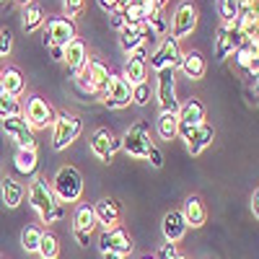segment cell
Returning <instances> with one entry per match:
<instances>
[{
	"mask_svg": "<svg viewBox=\"0 0 259 259\" xmlns=\"http://www.w3.org/2000/svg\"><path fill=\"white\" fill-rule=\"evenodd\" d=\"M29 202H31V207L36 210V215L41 218V223H57V221H62L65 218V205L55 197V192H52V187L47 184V179L45 177H34V182L29 184Z\"/></svg>",
	"mask_w": 259,
	"mask_h": 259,
	"instance_id": "6da1fadb",
	"label": "cell"
},
{
	"mask_svg": "<svg viewBox=\"0 0 259 259\" xmlns=\"http://www.w3.org/2000/svg\"><path fill=\"white\" fill-rule=\"evenodd\" d=\"M52 192H55V197L65 205V202H78L80 200V194H83V177H80V171L75 166H62L55 179H52Z\"/></svg>",
	"mask_w": 259,
	"mask_h": 259,
	"instance_id": "7a4b0ae2",
	"label": "cell"
},
{
	"mask_svg": "<svg viewBox=\"0 0 259 259\" xmlns=\"http://www.w3.org/2000/svg\"><path fill=\"white\" fill-rule=\"evenodd\" d=\"M83 130V122L78 114H70V112H57L55 114V122H52V148L55 150H65L70 148L78 135Z\"/></svg>",
	"mask_w": 259,
	"mask_h": 259,
	"instance_id": "3957f363",
	"label": "cell"
},
{
	"mask_svg": "<svg viewBox=\"0 0 259 259\" xmlns=\"http://www.w3.org/2000/svg\"><path fill=\"white\" fill-rule=\"evenodd\" d=\"M73 39H78V29H75V21L68 16H52L47 18V26H45V36L41 41L47 45H57V47H68Z\"/></svg>",
	"mask_w": 259,
	"mask_h": 259,
	"instance_id": "277c9868",
	"label": "cell"
},
{
	"mask_svg": "<svg viewBox=\"0 0 259 259\" xmlns=\"http://www.w3.org/2000/svg\"><path fill=\"white\" fill-rule=\"evenodd\" d=\"M122 143V150L127 156L133 158H148L150 148H153V143H150V135H148V122H138L127 130V133L119 138Z\"/></svg>",
	"mask_w": 259,
	"mask_h": 259,
	"instance_id": "5b68a950",
	"label": "cell"
},
{
	"mask_svg": "<svg viewBox=\"0 0 259 259\" xmlns=\"http://www.w3.org/2000/svg\"><path fill=\"white\" fill-rule=\"evenodd\" d=\"M177 117H179V135L187 140L200 124H205V104L197 96H192L184 104H179Z\"/></svg>",
	"mask_w": 259,
	"mask_h": 259,
	"instance_id": "8992f818",
	"label": "cell"
},
{
	"mask_svg": "<svg viewBox=\"0 0 259 259\" xmlns=\"http://www.w3.org/2000/svg\"><path fill=\"white\" fill-rule=\"evenodd\" d=\"M101 96H104V104L109 106V109H124V106H130V101H133V85H130L122 75H109Z\"/></svg>",
	"mask_w": 259,
	"mask_h": 259,
	"instance_id": "52a82bcc",
	"label": "cell"
},
{
	"mask_svg": "<svg viewBox=\"0 0 259 259\" xmlns=\"http://www.w3.org/2000/svg\"><path fill=\"white\" fill-rule=\"evenodd\" d=\"M156 99H158L161 112H179V99H177V80H174V70H171V68H163V70H158Z\"/></svg>",
	"mask_w": 259,
	"mask_h": 259,
	"instance_id": "ba28073f",
	"label": "cell"
},
{
	"mask_svg": "<svg viewBox=\"0 0 259 259\" xmlns=\"http://www.w3.org/2000/svg\"><path fill=\"white\" fill-rule=\"evenodd\" d=\"M122 148L119 138L112 133L109 127H99L96 133L91 135V153L101 161V163H112L114 153Z\"/></svg>",
	"mask_w": 259,
	"mask_h": 259,
	"instance_id": "9c48e42d",
	"label": "cell"
},
{
	"mask_svg": "<svg viewBox=\"0 0 259 259\" xmlns=\"http://www.w3.org/2000/svg\"><path fill=\"white\" fill-rule=\"evenodd\" d=\"M3 133H6L21 150H36L34 130L26 124L24 114H21V117H8V119H3Z\"/></svg>",
	"mask_w": 259,
	"mask_h": 259,
	"instance_id": "30bf717a",
	"label": "cell"
},
{
	"mask_svg": "<svg viewBox=\"0 0 259 259\" xmlns=\"http://www.w3.org/2000/svg\"><path fill=\"white\" fill-rule=\"evenodd\" d=\"M99 246H101L104 254H122V256L133 254V249H135L133 239H130V233L124 228H119V226L106 228L101 233V239H99Z\"/></svg>",
	"mask_w": 259,
	"mask_h": 259,
	"instance_id": "8fae6325",
	"label": "cell"
},
{
	"mask_svg": "<svg viewBox=\"0 0 259 259\" xmlns=\"http://www.w3.org/2000/svg\"><path fill=\"white\" fill-rule=\"evenodd\" d=\"M194 29H197V8H194L189 0H184V3H179L177 11H174V21H171V36L179 41V39H187Z\"/></svg>",
	"mask_w": 259,
	"mask_h": 259,
	"instance_id": "7c38bea8",
	"label": "cell"
},
{
	"mask_svg": "<svg viewBox=\"0 0 259 259\" xmlns=\"http://www.w3.org/2000/svg\"><path fill=\"white\" fill-rule=\"evenodd\" d=\"M26 124L31 130H47L52 122H55V109L45 101V99H39V96H31L26 101Z\"/></svg>",
	"mask_w": 259,
	"mask_h": 259,
	"instance_id": "4fadbf2b",
	"label": "cell"
},
{
	"mask_svg": "<svg viewBox=\"0 0 259 259\" xmlns=\"http://www.w3.org/2000/svg\"><path fill=\"white\" fill-rule=\"evenodd\" d=\"M179 60H182L179 41H177L174 36H166V39L161 41V47L153 52V57H150V68H153L156 73L163 70V68H171V70H174L177 65H179Z\"/></svg>",
	"mask_w": 259,
	"mask_h": 259,
	"instance_id": "5bb4252c",
	"label": "cell"
},
{
	"mask_svg": "<svg viewBox=\"0 0 259 259\" xmlns=\"http://www.w3.org/2000/svg\"><path fill=\"white\" fill-rule=\"evenodd\" d=\"M96 228V215H94V205H78L75 215H73V236L80 246H89L91 231Z\"/></svg>",
	"mask_w": 259,
	"mask_h": 259,
	"instance_id": "9a60e30c",
	"label": "cell"
},
{
	"mask_svg": "<svg viewBox=\"0 0 259 259\" xmlns=\"http://www.w3.org/2000/svg\"><path fill=\"white\" fill-rule=\"evenodd\" d=\"M241 34L236 29V24H221L218 29V36H215V57L218 60H226L228 55L236 52V47L241 45Z\"/></svg>",
	"mask_w": 259,
	"mask_h": 259,
	"instance_id": "2e32d148",
	"label": "cell"
},
{
	"mask_svg": "<svg viewBox=\"0 0 259 259\" xmlns=\"http://www.w3.org/2000/svg\"><path fill=\"white\" fill-rule=\"evenodd\" d=\"M145 75H148V55H145V47H138L135 52H130V57L124 62V75L122 78L130 85H138V83L145 80Z\"/></svg>",
	"mask_w": 259,
	"mask_h": 259,
	"instance_id": "e0dca14e",
	"label": "cell"
},
{
	"mask_svg": "<svg viewBox=\"0 0 259 259\" xmlns=\"http://www.w3.org/2000/svg\"><path fill=\"white\" fill-rule=\"evenodd\" d=\"M187 221H184V215L182 210H168L163 215V221H161V231H163V239L166 244H179L184 239V233H187Z\"/></svg>",
	"mask_w": 259,
	"mask_h": 259,
	"instance_id": "ac0fdd59",
	"label": "cell"
},
{
	"mask_svg": "<svg viewBox=\"0 0 259 259\" xmlns=\"http://www.w3.org/2000/svg\"><path fill=\"white\" fill-rule=\"evenodd\" d=\"M94 215H96V223H101L104 228H114V226H119L122 207L114 197H101L94 205Z\"/></svg>",
	"mask_w": 259,
	"mask_h": 259,
	"instance_id": "d6986e66",
	"label": "cell"
},
{
	"mask_svg": "<svg viewBox=\"0 0 259 259\" xmlns=\"http://www.w3.org/2000/svg\"><path fill=\"white\" fill-rule=\"evenodd\" d=\"M236 62H239V68H244L249 73V78L256 80V73H259V57H256V39L251 41H241L239 47H236Z\"/></svg>",
	"mask_w": 259,
	"mask_h": 259,
	"instance_id": "ffe728a7",
	"label": "cell"
},
{
	"mask_svg": "<svg viewBox=\"0 0 259 259\" xmlns=\"http://www.w3.org/2000/svg\"><path fill=\"white\" fill-rule=\"evenodd\" d=\"M0 85H3V94L18 99L21 94H24V89H26V78H24V73H21L16 65H8V68L0 70Z\"/></svg>",
	"mask_w": 259,
	"mask_h": 259,
	"instance_id": "44dd1931",
	"label": "cell"
},
{
	"mask_svg": "<svg viewBox=\"0 0 259 259\" xmlns=\"http://www.w3.org/2000/svg\"><path fill=\"white\" fill-rule=\"evenodd\" d=\"M182 215H184L187 226H192V228H202L207 223V207H205V202L197 197V194H189L187 197Z\"/></svg>",
	"mask_w": 259,
	"mask_h": 259,
	"instance_id": "7402d4cb",
	"label": "cell"
},
{
	"mask_svg": "<svg viewBox=\"0 0 259 259\" xmlns=\"http://www.w3.org/2000/svg\"><path fill=\"white\" fill-rule=\"evenodd\" d=\"M62 62H68V68L73 75H80V70L85 68V62H89V50H85V45L80 39H73L68 47H65V57Z\"/></svg>",
	"mask_w": 259,
	"mask_h": 259,
	"instance_id": "603a6c76",
	"label": "cell"
},
{
	"mask_svg": "<svg viewBox=\"0 0 259 259\" xmlns=\"http://www.w3.org/2000/svg\"><path fill=\"white\" fill-rule=\"evenodd\" d=\"M179 68L182 73L189 78V80H200L205 73H207V65H205V57L200 52H182V60H179Z\"/></svg>",
	"mask_w": 259,
	"mask_h": 259,
	"instance_id": "cb8c5ba5",
	"label": "cell"
},
{
	"mask_svg": "<svg viewBox=\"0 0 259 259\" xmlns=\"http://www.w3.org/2000/svg\"><path fill=\"white\" fill-rule=\"evenodd\" d=\"M212 138H215V130L205 122V124H200L194 133L187 138V150H189V156H200L202 150L212 143Z\"/></svg>",
	"mask_w": 259,
	"mask_h": 259,
	"instance_id": "d4e9b609",
	"label": "cell"
},
{
	"mask_svg": "<svg viewBox=\"0 0 259 259\" xmlns=\"http://www.w3.org/2000/svg\"><path fill=\"white\" fill-rule=\"evenodd\" d=\"M145 31L143 26H135V24H127L119 29V47L130 55V52H135L138 47H143V41H145Z\"/></svg>",
	"mask_w": 259,
	"mask_h": 259,
	"instance_id": "484cf974",
	"label": "cell"
},
{
	"mask_svg": "<svg viewBox=\"0 0 259 259\" xmlns=\"http://www.w3.org/2000/svg\"><path fill=\"white\" fill-rule=\"evenodd\" d=\"M0 194H3V202H6V207H11V210H16L21 202H24V187H21L16 179H11V177H3L0 179Z\"/></svg>",
	"mask_w": 259,
	"mask_h": 259,
	"instance_id": "4316f807",
	"label": "cell"
},
{
	"mask_svg": "<svg viewBox=\"0 0 259 259\" xmlns=\"http://www.w3.org/2000/svg\"><path fill=\"white\" fill-rule=\"evenodd\" d=\"M36 166H39V156L36 150H16L13 156V168L18 171L21 177H34L36 174Z\"/></svg>",
	"mask_w": 259,
	"mask_h": 259,
	"instance_id": "83f0119b",
	"label": "cell"
},
{
	"mask_svg": "<svg viewBox=\"0 0 259 259\" xmlns=\"http://www.w3.org/2000/svg\"><path fill=\"white\" fill-rule=\"evenodd\" d=\"M156 130H158L161 140H168V143L174 140L179 135V117H177V112H161V117L156 122Z\"/></svg>",
	"mask_w": 259,
	"mask_h": 259,
	"instance_id": "f1b7e54d",
	"label": "cell"
},
{
	"mask_svg": "<svg viewBox=\"0 0 259 259\" xmlns=\"http://www.w3.org/2000/svg\"><path fill=\"white\" fill-rule=\"evenodd\" d=\"M45 21H47V16H45V8H41L39 3H31V6L24 8V31L26 34L41 29V26H45Z\"/></svg>",
	"mask_w": 259,
	"mask_h": 259,
	"instance_id": "f546056e",
	"label": "cell"
},
{
	"mask_svg": "<svg viewBox=\"0 0 259 259\" xmlns=\"http://www.w3.org/2000/svg\"><path fill=\"white\" fill-rule=\"evenodd\" d=\"M41 259H57L60 256V241H57V236L45 231L41 233V241H39V251H36Z\"/></svg>",
	"mask_w": 259,
	"mask_h": 259,
	"instance_id": "4dcf8cb0",
	"label": "cell"
},
{
	"mask_svg": "<svg viewBox=\"0 0 259 259\" xmlns=\"http://www.w3.org/2000/svg\"><path fill=\"white\" fill-rule=\"evenodd\" d=\"M41 231L39 226H26L24 231H21V246H24V251L29 254H36L39 251V241H41Z\"/></svg>",
	"mask_w": 259,
	"mask_h": 259,
	"instance_id": "1f68e13d",
	"label": "cell"
},
{
	"mask_svg": "<svg viewBox=\"0 0 259 259\" xmlns=\"http://www.w3.org/2000/svg\"><path fill=\"white\" fill-rule=\"evenodd\" d=\"M119 16H122V21H124V26L127 24H135V26H143V21H145V13H143V8H140V0H133L127 8H122V11H117Z\"/></svg>",
	"mask_w": 259,
	"mask_h": 259,
	"instance_id": "d6a6232c",
	"label": "cell"
},
{
	"mask_svg": "<svg viewBox=\"0 0 259 259\" xmlns=\"http://www.w3.org/2000/svg\"><path fill=\"white\" fill-rule=\"evenodd\" d=\"M24 114V106H21L18 99L3 94L0 96V119H8V117H21Z\"/></svg>",
	"mask_w": 259,
	"mask_h": 259,
	"instance_id": "836d02e7",
	"label": "cell"
},
{
	"mask_svg": "<svg viewBox=\"0 0 259 259\" xmlns=\"http://www.w3.org/2000/svg\"><path fill=\"white\" fill-rule=\"evenodd\" d=\"M218 11H221L223 24H236V18L241 13V3L239 0H218Z\"/></svg>",
	"mask_w": 259,
	"mask_h": 259,
	"instance_id": "e575fe53",
	"label": "cell"
},
{
	"mask_svg": "<svg viewBox=\"0 0 259 259\" xmlns=\"http://www.w3.org/2000/svg\"><path fill=\"white\" fill-rule=\"evenodd\" d=\"M148 101H150V85H148V80L133 85V104H138V106H148Z\"/></svg>",
	"mask_w": 259,
	"mask_h": 259,
	"instance_id": "d590c367",
	"label": "cell"
},
{
	"mask_svg": "<svg viewBox=\"0 0 259 259\" xmlns=\"http://www.w3.org/2000/svg\"><path fill=\"white\" fill-rule=\"evenodd\" d=\"M156 259H187L179 249H177V244H163L161 249H158V256Z\"/></svg>",
	"mask_w": 259,
	"mask_h": 259,
	"instance_id": "8d00e7d4",
	"label": "cell"
},
{
	"mask_svg": "<svg viewBox=\"0 0 259 259\" xmlns=\"http://www.w3.org/2000/svg\"><path fill=\"white\" fill-rule=\"evenodd\" d=\"M62 6H65V13H68V18H75V16H80L85 0H62Z\"/></svg>",
	"mask_w": 259,
	"mask_h": 259,
	"instance_id": "74e56055",
	"label": "cell"
},
{
	"mask_svg": "<svg viewBox=\"0 0 259 259\" xmlns=\"http://www.w3.org/2000/svg\"><path fill=\"white\" fill-rule=\"evenodd\" d=\"M13 50V36L8 29H0V57H6Z\"/></svg>",
	"mask_w": 259,
	"mask_h": 259,
	"instance_id": "f35d334b",
	"label": "cell"
},
{
	"mask_svg": "<svg viewBox=\"0 0 259 259\" xmlns=\"http://www.w3.org/2000/svg\"><path fill=\"white\" fill-rule=\"evenodd\" d=\"M145 161H150V166H153V168H163V153H161V150L153 145V148H150V153H148V158Z\"/></svg>",
	"mask_w": 259,
	"mask_h": 259,
	"instance_id": "ab89813d",
	"label": "cell"
},
{
	"mask_svg": "<svg viewBox=\"0 0 259 259\" xmlns=\"http://www.w3.org/2000/svg\"><path fill=\"white\" fill-rule=\"evenodd\" d=\"M47 52L55 62H62V57H65V47H57V45H47Z\"/></svg>",
	"mask_w": 259,
	"mask_h": 259,
	"instance_id": "60d3db41",
	"label": "cell"
},
{
	"mask_svg": "<svg viewBox=\"0 0 259 259\" xmlns=\"http://www.w3.org/2000/svg\"><path fill=\"white\" fill-rule=\"evenodd\" d=\"M99 6L106 13H117V0H99Z\"/></svg>",
	"mask_w": 259,
	"mask_h": 259,
	"instance_id": "b9f144b4",
	"label": "cell"
},
{
	"mask_svg": "<svg viewBox=\"0 0 259 259\" xmlns=\"http://www.w3.org/2000/svg\"><path fill=\"white\" fill-rule=\"evenodd\" d=\"M251 212H254V218H259V189H254L251 194Z\"/></svg>",
	"mask_w": 259,
	"mask_h": 259,
	"instance_id": "7bdbcfd3",
	"label": "cell"
},
{
	"mask_svg": "<svg viewBox=\"0 0 259 259\" xmlns=\"http://www.w3.org/2000/svg\"><path fill=\"white\" fill-rule=\"evenodd\" d=\"M112 26H114L117 31L124 26V21H122V16H119V13H112Z\"/></svg>",
	"mask_w": 259,
	"mask_h": 259,
	"instance_id": "ee69618b",
	"label": "cell"
},
{
	"mask_svg": "<svg viewBox=\"0 0 259 259\" xmlns=\"http://www.w3.org/2000/svg\"><path fill=\"white\" fill-rule=\"evenodd\" d=\"M104 259H127V256H122V254H104Z\"/></svg>",
	"mask_w": 259,
	"mask_h": 259,
	"instance_id": "f6af8a7d",
	"label": "cell"
},
{
	"mask_svg": "<svg viewBox=\"0 0 259 259\" xmlns=\"http://www.w3.org/2000/svg\"><path fill=\"white\" fill-rule=\"evenodd\" d=\"M166 3H168V0H153V6H156V8H158V11H161V8H163V6H166Z\"/></svg>",
	"mask_w": 259,
	"mask_h": 259,
	"instance_id": "bcb514c9",
	"label": "cell"
},
{
	"mask_svg": "<svg viewBox=\"0 0 259 259\" xmlns=\"http://www.w3.org/2000/svg\"><path fill=\"white\" fill-rule=\"evenodd\" d=\"M16 3H21V6H31L34 0H16Z\"/></svg>",
	"mask_w": 259,
	"mask_h": 259,
	"instance_id": "7dc6e473",
	"label": "cell"
},
{
	"mask_svg": "<svg viewBox=\"0 0 259 259\" xmlns=\"http://www.w3.org/2000/svg\"><path fill=\"white\" fill-rule=\"evenodd\" d=\"M143 259H156V256H143Z\"/></svg>",
	"mask_w": 259,
	"mask_h": 259,
	"instance_id": "c3c4849f",
	"label": "cell"
},
{
	"mask_svg": "<svg viewBox=\"0 0 259 259\" xmlns=\"http://www.w3.org/2000/svg\"><path fill=\"white\" fill-rule=\"evenodd\" d=\"M0 96H3V85H0Z\"/></svg>",
	"mask_w": 259,
	"mask_h": 259,
	"instance_id": "681fc988",
	"label": "cell"
},
{
	"mask_svg": "<svg viewBox=\"0 0 259 259\" xmlns=\"http://www.w3.org/2000/svg\"><path fill=\"white\" fill-rule=\"evenodd\" d=\"M0 259H3V256H0Z\"/></svg>",
	"mask_w": 259,
	"mask_h": 259,
	"instance_id": "f907efd6",
	"label": "cell"
}]
</instances>
